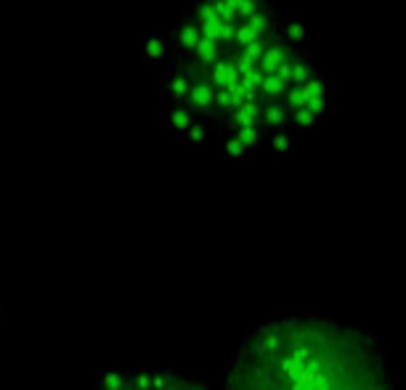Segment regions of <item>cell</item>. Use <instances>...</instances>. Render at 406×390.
I'll list each match as a JSON object with an SVG mask.
<instances>
[{
	"label": "cell",
	"mask_w": 406,
	"mask_h": 390,
	"mask_svg": "<svg viewBox=\"0 0 406 390\" xmlns=\"http://www.w3.org/2000/svg\"><path fill=\"white\" fill-rule=\"evenodd\" d=\"M93 390H104L99 382ZM115 390H218L215 385H207L200 377L181 374L175 369H125L122 385Z\"/></svg>",
	"instance_id": "cell-3"
},
{
	"label": "cell",
	"mask_w": 406,
	"mask_h": 390,
	"mask_svg": "<svg viewBox=\"0 0 406 390\" xmlns=\"http://www.w3.org/2000/svg\"><path fill=\"white\" fill-rule=\"evenodd\" d=\"M165 115L231 157L284 149L327 109L303 30L271 0H191L165 37Z\"/></svg>",
	"instance_id": "cell-1"
},
{
	"label": "cell",
	"mask_w": 406,
	"mask_h": 390,
	"mask_svg": "<svg viewBox=\"0 0 406 390\" xmlns=\"http://www.w3.org/2000/svg\"><path fill=\"white\" fill-rule=\"evenodd\" d=\"M218 390H398L372 332L332 313H279L239 340Z\"/></svg>",
	"instance_id": "cell-2"
},
{
	"label": "cell",
	"mask_w": 406,
	"mask_h": 390,
	"mask_svg": "<svg viewBox=\"0 0 406 390\" xmlns=\"http://www.w3.org/2000/svg\"><path fill=\"white\" fill-rule=\"evenodd\" d=\"M0 316H3V306H0Z\"/></svg>",
	"instance_id": "cell-4"
}]
</instances>
